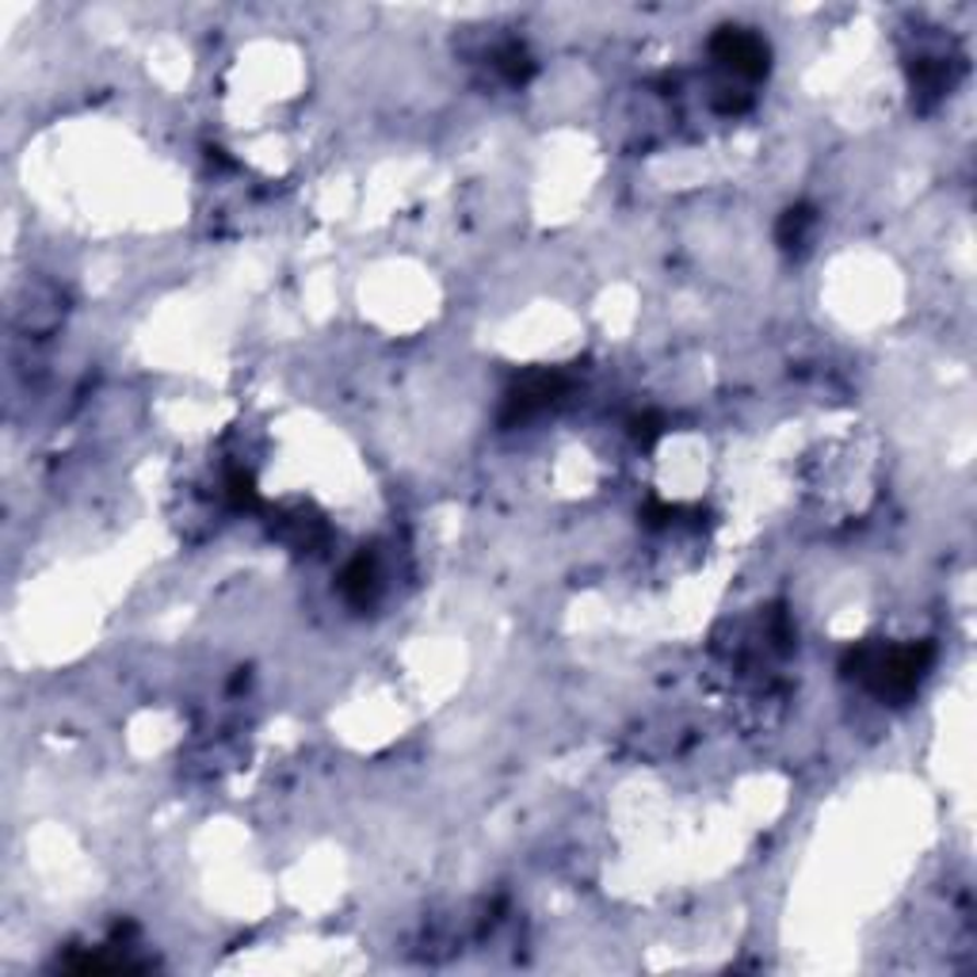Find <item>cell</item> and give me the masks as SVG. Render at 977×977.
Returning <instances> with one entry per match:
<instances>
[{
	"instance_id": "cell-1",
	"label": "cell",
	"mask_w": 977,
	"mask_h": 977,
	"mask_svg": "<svg viewBox=\"0 0 977 977\" xmlns=\"http://www.w3.org/2000/svg\"><path fill=\"white\" fill-rule=\"evenodd\" d=\"M928 661H932V649L928 646H905V649H859L851 654V676L863 680L871 692L890 695V699H902L913 687L920 684Z\"/></svg>"
},
{
	"instance_id": "cell-2",
	"label": "cell",
	"mask_w": 977,
	"mask_h": 977,
	"mask_svg": "<svg viewBox=\"0 0 977 977\" xmlns=\"http://www.w3.org/2000/svg\"><path fill=\"white\" fill-rule=\"evenodd\" d=\"M710 50H715V58L722 61L726 69H733L737 76H764L767 73V46H764V38L752 35V31H741V27L718 31Z\"/></svg>"
},
{
	"instance_id": "cell-3",
	"label": "cell",
	"mask_w": 977,
	"mask_h": 977,
	"mask_svg": "<svg viewBox=\"0 0 977 977\" xmlns=\"http://www.w3.org/2000/svg\"><path fill=\"white\" fill-rule=\"evenodd\" d=\"M562 378L557 375H531L527 382H519L516 390H511L508 405H511V416H527L534 413V409H542L546 401H554V393L562 390Z\"/></svg>"
},
{
	"instance_id": "cell-4",
	"label": "cell",
	"mask_w": 977,
	"mask_h": 977,
	"mask_svg": "<svg viewBox=\"0 0 977 977\" xmlns=\"http://www.w3.org/2000/svg\"><path fill=\"white\" fill-rule=\"evenodd\" d=\"M344 596L352 603H367L370 596H375V565H370L367 557H360V562L348 565V573H344Z\"/></svg>"
},
{
	"instance_id": "cell-5",
	"label": "cell",
	"mask_w": 977,
	"mask_h": 977,
	"mask_svg": "<svg viewBox=\"0 0 977 977\" xmlns=\"http://www.w3.org/2000/svg\"><path fill=\"white\" fill-rule=\"evenodd\" d=\"M813 222V214L810 211H802V207H798V211H787V219H782V226H779V242L782 245H798L802 242V234H805V226H810Z\"/></svg>"
}]
</instances>
